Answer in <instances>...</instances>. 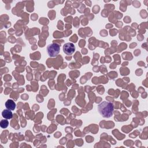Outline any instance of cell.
<instances>
[{"label": "cell", "instance_id": "6da1fadb", "mask_svg": "<svg viewBox=\"0 0 148 148\" xmlns=\"http://www.w3.org/2000/svg\"><path fill=\"white\" fill-rule=\"evenodd\" d=\"M98 110L102 117L105 118H109L112 116L113 113V104L110 102L103 101L98 105Z\"/></svg>", "mask_w": 148, "mask_h": 148}, {"label": "cell", "instance_id": "7a4b0ae2", "mask_svg": "<svg viewBox=\"0 0 148 148\" xmlns=\"http://www.w3.org/2000/svg\"><path fill=\"white\" fill-rule=\"evenodd\" d=\"M60 51V45L56 43H53L49 45L47 47V51L48 55L50 57H55L57 56Z\"/></svg>", "mask_w": 148, "mask_h": 148}, {"label": "cell", "instance_id": "3957f363", "mask_svg": "<svg viewBox=\"0 0 148 148\" xmlns=\"http://www.w3.org/2000/svg\"><path fill=\"white\" fill-rule=\"evenodd\" d=\"M75 51V46L73 43L68 42L65 43L63 46V51L66 55H72Z\"/></svg>", "mask_w": 148, "mask_h": 148}, {"label": "cell", "instance_id": "277c9868", "mask_svg": "<svg viewBox=\"0 0 148 148\" xmlns=\"http://www.w3.org/2000/svg\"><path fill=\"white\" fill-rule=\"evenodd\" d=\"M5 107L9 110H14L16 108V103L12 99H8L5 102Z\"/></svg>", "mask_w": 148, "mask_h": 148}, {"label": "cell", "instance_id": "5b68a950", "mask_svg": "<svg viewBox=\"0 0 148 148\" xmlns=\"http://www.w3.org/2000/svg\"><path fill=\"white\" fill-rule=\"evenodd\" d=\"M2 115L5 119H11L13 117V113L10 110L4 109L2 112Z\"/></svg>", "mask_w": 148, "mask_h": 148}, {"label": "cell", "instance_id": "8992f818", "mask_svg": "<svg viewBox=\"0 0 148 148\" xmlns=\"http://www.w3.org/2000/svg\"><path fill=\"white\" fill-rule=\"evenodd\" d=\"M9 125V122L6 120H2L0 122V126L2 128H6Z\"/></svg>", "mask_w": 148, "mask_h": 148}]
</instances>
